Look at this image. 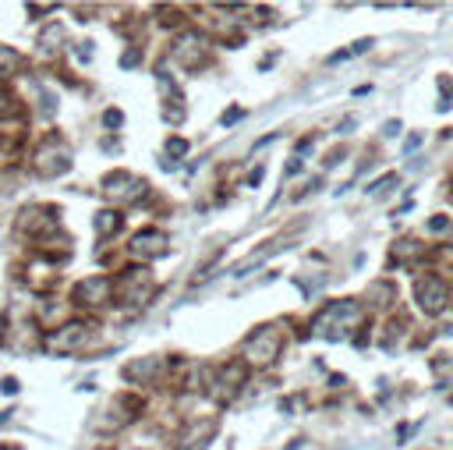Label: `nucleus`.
I'll list each match as a JSON object with an SVG mask.
<instances>
[{
	"mask_svg": "<svg viewBox=\"0 0 453 450\" xmlns=\"http://www.w3.org/2000/svg\"><path fill=\"white\" fill-rule=\"evenodd\" d=\"M361 323V302H354V298H340V302H333V305H326L319 316H315V323H312V330H319V334H326L329 330V337H344V330H354Z\"/></svg>",
	"mask_w": 453,
	"mask_h": 450,
	"instance_id": "nucleus-1",
	"label": "nucleus"
},
{
	"mask_svg": "<svg viewBox=\"0 0 453 450\" xmlns=\"http://www.w3.org/2000/svg\"><path fill=\"white\" fill-rule=\"evenodd\" d=\"M36 174L39 177H60V174H68L71 170V145H68V138L64 135H57V132H50L46 138H43V145L36 149Z\"/></svg>",
	"mask_w": 453,
	"mask_h": 450,
	"instance_id": "nucleus-2",
	"label": "nucleus"
},
{
	"mask_svg": "<svg viewBox=\"0 0 453 450\" xmlns=\"http://www.w3.org/2000/svg\"><path fill=\"white\" fill-rule=\"evenodd\" d=\"M89 341H93V323L71 319V323H60L57 330H50L39 344H43V351H50V354H68V351L85 348Z\"/></svg>",
	"mask_w": 453,
	"mask_h": 450,
	"instance_id": "nucleus-3",
	"label": "nucleus"
},
{
	"mask_svg": "<svg viewBox=\"0 0 453 450\" xmlns=\"http://www.w3.org/2000/svg\"><path fill=\"white\" fill-rule=\"evenodd\" d=\"M284 351V334H280V326H259L255 334L245 341V358L252 366H269V362H277Z\"/></svg>",
	"mask_w": 453,
	"mask_h": 450,
	"instance_id": "nucleus-4",
	"label": "nucleus"
},
{
	"mask_svg": "<svg viewBox=\"0 0 453 450\" xmlns=\"http://www.w3.org/2000/svg\"><path fill=\"white\" fill-rule=\"evenodd\" d=\"M414 298L425 316H443L446 305H450V287L439 273H421L414 280Z\"/></svg>",
	"mask_w": 453,
	"mask_h": 450,
	"instance_id": "nucleus-5",
	"label": "nucleus"
},
{
	"mask_svg": "<svg viewBox=\"0 0 453 450\" xmlns=\"http://www.w3.org/2000/svg\"><path fill=\"white\" fill-rule=\"evenodd\" d=\"M103 195L107 199H117V202H138L145 195V181L128 170H110L103 177Z\"/></svg>",
	"mask_w": 453,
	"mask_h": 450,
	"instance_id": "nucleus-6",
	"label": "nucleus"
},
{
	"mask_svg": "<svg viewBox=\"0 0 453 450\" xmlns=\"http://www.w3.org/2000/svg\"><path fill=\"white\" fill-rule=\"evenodd\" d=\"M174 57H177V61L185 64L188 71H198V68H205V61H209V39H205L202 33H185V36H177Z\"/></svg>",
	"mask_w": 453,
	"mask_h": 450,
	"instance_id": "nucleus-7",
	"label": "nucleus"
},
{
	"mask_svg": "<svg viewBox=\"0 0 453 450\" xmlns=\"http://www.w3.org/2000/svg\"><path fill=\"white\" fill-rule=\"evenodd\" d=\"M110 294H113V280L110 277H85L75 284L71 298H75V305L82 309H100L110 302Z\"/></svg>",
	"mask_w": 453,
	"mask_h": 450,
	"instance_id": "nucleus-8",
	"label": "nucleus"
},
{
	"mask_svg": "<svg viewBox=\"0 0 453 450\" xmlns=\"http://www.w3.org/2000/svg\"><path fill=\"white\" fill-rule=\"evenodd\" d=\"M128 252H131V255H138V259L163 255V252H167V234H163V231H156V227H145V231H138V234L131 237Z\"/></svg>",
	"mask_w": 453,
	"mask_h": 450,
	"instance_id": "nucleus-9",
	"label": "nucleus"
},
{
	"mask_svg": "<svg viewBox=\"0 0 453 450\" xmlns=\"http://www.w3.org/2000/svg\"><path fill=\"white\" fill-rule=\"evenodd\" d=\"M120 227H124L120 209H100V213H96V234H100V237H113Z\"/></svg>",
	"mask_w": 453,
	"mask_h": 450,
	"instance_id": "nucleus-10",
	"label": "nucleus"
},
{
	"mask_svg": "<svg viewBox=\"0 0 453 450\" xmlns=\"http://www.w3.org/2000/svg\"><path fill=\"white\" fill-rule=\"evenodd\" d=\"M156 372H160V362H156V358H142V362H131V366L124 369V376H128L131 383H149Z\"/></svg>",
	"mask_w": 453,
	"mask_h": 450,
	"instance_id": "nucleus-11",
	"label": "nucleus"
},
{
	"mask_svg": "<svg viewBox=\"0 0 453 450\" xmlns=\"http://www.w3.org/2000/svg\"><path fill=\"white\" fill-rule=\"evenodd\" d=\"M60 43H64V25H60V21L46 25V33L39 36V50H43V53H57Z\"/></svg>",
	"mask_w": 453,
	"mask_h": 450,
	"instance_id": "nucleus-12",
	"label": "nucleus"
},
{
	"mask_svg": "<svg viewBox=\"0 0 453 450\" xmlns=\"http://www.w3.org/2000/svg\"><path fill=\"white\" fill-rule=\"evenodd\" d=\"M18 68H21V57L8 46H0V78H11Z\"/></svg>",
	"mask_w": 453,
	"mask_h": 450,
	"instance_id": "nucleus-13",
	"label": "nucleus"
},
{
	"mask_svg": "<svg viewBox=\"0 0 453 450\" xmlns=\"http://www.w3.org/2000/svg\"><path fill=\"white\" fill-rule=\"evenodd\" d=\"M397 185H400V174H386V177H379V181H376L369 192H372V195H389Z\"/></svg>",
	"mask_w": 453,
	"mask_h": 450,
	"instance_id": "nucleus-14",
	"label": "nucleus"
},
{
	"mask_svg": "<svg viewBox=\"0 0 453 450\" xmlns=\"http://www.w3.org/2000/svg\"><path fill=\"white\" fill-rule=\"evenodd\" d=\"M185 153H188V138H177V135L167 138V156H170V160H174V156H185Z\"/></svg>",
	"mask_w": 453,
	"mask_h": 450,
	"instance_id": "nucleus-15",
	"label": "nucleus"
},
{
	"mask_svg": "<svg viewBox=\"0 0 453 450\" xmlns=\"http://www.w3.org/2000/svg\"><path fill=\"white\" fill-rule=\"evenodd\" d=\"M394 255H411V259H418V255H421V245H418V242H407V237H404V242H397Z\"/></svg>",
	"mask_w": 453,
	"mask_h": 450,
	"instance_id": "nucleus-16",
	"label": "nucleus"
},
{
	"mask_svg": "<svg viewBox=\"0 0 453 450\" xmlns=\"http://www.w3.org/2000/svg\"><path fill=\"white\" fill-rule=\"evenodd\" d=\"M103 125L107 128H120V125H124V114H120V110H107L103 114Z\"/></svg>",
	"mask_w": 453,
	"mask_h": 450,
	"instance_id": "nucleus-17",
	"label": "nucleus"
},
{
	"mask_svg": "<svg viewBox=\"0 0 453 450\" xmlns=\"http://www.w3.org/2000/svg\"><path fill=\"white\" fill-rule=\"evenodd\" d=\"M241 117H245V110H241V107H230V110L220 117V125H234V121H241Z\"/></svg>",
	"mask_w": 453,
	"mask_h": 450,
	"instance_id": "nucleus-18",
	"label": "nucleus"
},
{
	"mask_svg": "<svg viewBox=\"0 0 453 450\" xmlns=\"http://www.w3.org/2000/svg\"><path fill=\"white\" fill-rule=\"evenodd\" d=\"M138 64V50H128L124 57H120V68H135Z\"/></svg>",
	"mask_w": 453,
	"mask_h": 450,
	"instance_id": "nucleus-19",
	"label": "nucleus"
},
{
	"mask_svg": "<svg viewBox=\"0 0 453 450\" xmlns=\"http://www.w3.org/2000/svg\"><path fill=\"white\" fill-rule=\"evenodd\" d=\"M0 390H4V394H18V379L4 376V379H0Z\"/></svg>",
	"mask_w": 453,
	"mask_h": 450,
	"instance_id": "nucleus-20",
	"label": "nucleus"
},
{
	"mask_svg": "<svg viewBox=\"0 0 453 450\" xmlns=\"http://www.w3.org/2000/svg\"><path fill=\"white\" fill-rule=\"evenodd\" d=\"M382 135H386V138H397V135H400V121H386Z\"/></svg>",
	"mask_w": 453,
	"mask_h": 450,
	"instance_id": "nucleus-21",
	"label": "nucleus"
},
{
	"mask_svg": "<svg viewBox=\"0 0 453 450\" xmlns=\"http://www.w3.org/2000/svg\"><path fill=\"white\" fill-rule=\"evenodd\" d=\"M429 231H450V220H446V217H436V220H429Z\"/></svg>",
	"mask_w": 453,
	"mask_h": 450,
	"instance_id": "nucleus-22",
	"label": "nucleus"
},
{
	"mask_svg": "<svg viewBox=\"0 0 453 450\" xmlns=\"http://www.w3.org/2000/svg\"><path fill=\"white\" fill-rule=\"evenodd\" d=\"M365 50H372V39H358V43H354L347 53H365Z\"/></svg>",
	"mask_w": 453,
	"mask_h": 450,
	"instance_id": "nucleus-23",
	"label": "nucleus"
},
{
	"mask_svg": "<svg viewBox=\"0 0 453 450\" xmlns=\"http://www.w3.org/2000/svg\"><path fill=\"white\" fill-rule=\"evenodd\" d=\"M414 149H421V135H411V138L404 142V153H414Z\"/></svg>",
	"mask_w": 453,
	"mask_h": 450,
	"instance_id": "nucleus-24",
	"label": "nucleus"
},
{
	"mask_svg": "<svg viewBox=\"0 0 453 450\" xmlns=\"http://www.w3.org/2000/svg\"><path fill=\"white\" fill-rule=\"evenodd\" d=\"M259 181H262V167H255V170L248 174V185H259Z\"/></svg>",
	"mask_w": 453,
	"mask_h": 450,
	"instance_id": "nucleus-25",
	"label": "nucleus"
}]
</instances>
